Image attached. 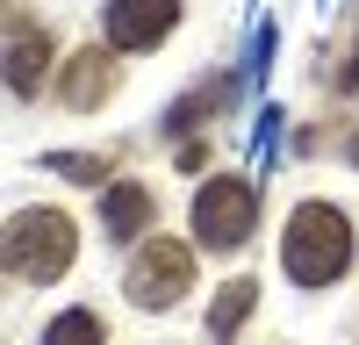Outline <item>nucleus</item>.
I'll return each mask as SVG.
<instances>
[{"label":"nucleus","mask_w":359,"mask_h":345,"mask_svg":"<svg viewBox=\"0 0 359 345\" xmlns=\"http://www.w3.org/2000/svg\"><path fill=\"white\" fill-rule=\"evenodd\" d=\"M101 223H108V238H144V223H151V187H137V180H115L108 201H101Z\"/></svg>","instance_id":"8"},{"label":"nucleus","mask_w":359,"mask_h":345,"mask_svg":"<svg viewBox=\"0 0 359 345\" xmlns=\"http://www.w3.org/2000/svg\"><path fill=\"white\" fill-rule=\"evenodd\" d=\"M180 0H108V50H151L172 36Z\"/></svg>","instance_id":"5"},{"label":"nucleus","mask_w":359,"mask_h":345,"mask_svg":"<svg viewBox=\"0 0 359 345\" xmlns=\"http://www.w3.org/2000/svg\"><path fill=\"white\" fill-rule=\"evenodd\" d=\"M43 165H50V172H72V180H86V187H94V180H101V172H108L115 158H86V151H50Z\"/></svg>","instance_id":"11"},{"label":"nucleus","mask_w":359,"mask_h":345,"mask_svg":"<svg viewBox=\"0 0 359 345\" xmlns=\"http://www.w3.org/2000/svg\"><path fill=\"white\" fill-rule=\"evenodd\" d=\"M43 345H108V324L94 309H57L43 324Z\"/></svg>","instance_id":"10"},{"label":"nucleus","mask_w":359,"mask_h":345,"mask_svg":"<svg viewBox=\"0 0 359 345\" xmlns=\"http://www.w3.org/2000/svg\"><path fill=\"white\" fill-rule=\"evenodd\" d=\"M259 309V280H230V288H216V309H208V338L216 345H230L237 338V324Z\"/></svg>","instance_id":"9"},{"label":"nucleus","mask_w":359,"mask_h":345,"mask_svg":"<svg viewBox=\"0 0 359 345\" xmlns=\"http://www.w3.org/2000/svg\"><path fill=\"white\" fill-rule=\"evenodd\" d=\"M43 79H50V36L22 15V0H8V86L36 94Z\"/></svg>","instance_id":"6"},{"label":"nucleus","mask_w":359,"mask_h":345,"mask_svg":"<svg viewBox=\"0 0 359 345\" xmlns=\"http://www.w3.org/2000/svg\"><path fill=\"white\" fill-rule=\"evenodd\" d=\"M123 288H130L137 309H172L194 288V252L180 238H144L137 259H130V273H123Z\"/></svg>","instance_id":"4"},{"label":"nucleus","mask_w":359,"mask_h":345,"mask_svg":"<svg viewBox=\"0 0 359 345\" xmlns=\"http://www.w3.org/2000/svg\"><path fill=\"white\" fill-rule=\"evenodd\" d=\"M252 223H259V194H252V180H237V172H216V180L194 194V238L208 252H237L252 238Z\"/></svg>","instance_id":"3"},{"label":"nucleus","mask_w":359,"mask_h":345,"mask_svg":"<svg viewBox=\"0 0 359 345\" xmlns=\"http://www.w3.org/2000/svg\"><path fill=\"white\" fill-rule=\"evenodd\" d=\"M72 252H79V230H72L65 209H15L8 216V273L15 280L50 288L72 266Z\"/></svg>","instance_id":"2"},{"label":"nucleus","mask_w":359,"mask_h":345,"mask_svg":"<svg viewBox=\"0 0 359 345\" xmlns=\"http://www.w3.org/2000/svg\"><path fill=\"white\" fill-rule=\"evenodd\" d=\"M331 86H345V94H359V22H352V36H345V50L331 58Z\"/></svg>","instance_id":"12"},{"label":"nucleus","mask_w":359,"mask_h":345,"mask_svg":"<svg viewBox=\"0 0 359 345\" xmlns=\"http://www.w3.org/2000/svg\"><path fill=\"white\" fill-rule=\"evenodd\" d=\"M280 266L294 288H331L352 266V216L338 201H302L287 216V238H280Z\"/></svg>","instance_id":"1"},{"label":"nucleus","mask_w":359,"mask_h":345,"mask_svg":"<svg viewBox=\"0 0 359 345\" xmlns=\"http://www.w3.org/2000/svg\"><path fill=\"white\" fill-rule=\"evenodd\" d=\"M115 79H123V65H115V50H72L65 58V72H57V101L65 108H101L115 94Z\"/></svg>","instance_id":"7"}]
</instances>
